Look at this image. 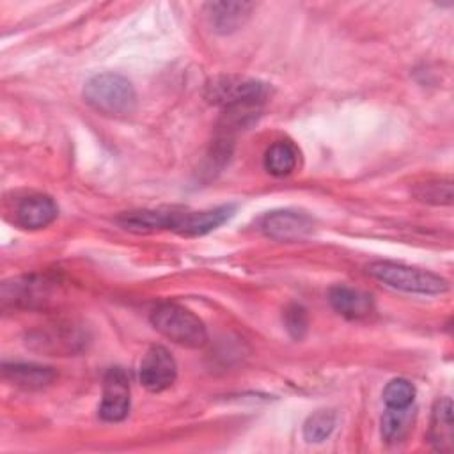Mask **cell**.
<instances>
[{
	"label": "cell",
	"instance_id": "cell-16",
	"mask_svg": "<svg viewBox=\"0 0 454 454\" xmlns=\"http://www.w3.org/2000/svg\"><path fill=\"white\" fill-rule=\"evenodd\" d=\"M252 4L245 2H215L207 4L209 9V20L215 30L229 34L232 30H238L245 20L250 16Z\"/></svg>",
	"mask_w": 454,
	"mask_h": 454
},
{
	"label": "cell",
	"instance_id": "cell-14",
	"mask_svg": "<svg viewBox=\"0 0 454 454\" xmlns=\"http://www.w3.org/2000/svg\"><path fill=\"white\" fill-rule=\"evenodd\" d=\"M429 442L440 452H450L454 443V426H452V403L449 397L438 399L433 406Z\"/></svg>",
	"mask_w": 454,
	"mask_h": 454
},
{
	"label": "cell",
	"instance_id": "cell-13",
	"mask_svg": "<svg viewBox=\"0 0 454 454\" xmlns=\"http://www.w3.org/2000/svg\"><path fill=\"white\" fill-rule=\"evenodd\" d=\"M328 300L340 316L349 319H362L372 312V296L348 286H333Z\"/></svg>",
	"mask_w": 454,
	"mask_h": 454
},
{
	"label": "cell",
	"instance_id": "cell-20",
	"mask_svg": "<svg viewBox=\"0 0 454 454\" xmlns=\"http://www.w3.org/2000/svg\"><path fill=\"white\" fill-rule=\"evenodd\" d=\"M413 397H415V387L404 378H395L388 381L383 390V401L388 408L411 406Z\"/></svg>",
	"mask_w": 454,
	"mask_h": 454
},
{
	"label": "cell",
	"instance_id": "cell-9",
	"mask_svg": "<svg viewBox=\"0 0 454 454\" xmlns=\"http://www.w3.org/2000/svg\"><path fill=\"white\" fill-rule=\"evenodd\" d=\"M57 215H59V207L55 200L43 193H34L21 199L14 211L16 223L30 231L48 227L57 218Z\"/></svg>",
	"mask_w": 454,
	"mask_h": 454
},
{
	"label": "cell",
	"instance_id": "cell-3",
	"mask_svg": "<svg viewBox=\"0 0 454 454\" xmlns=\"http://www.w3.org/2000/svg\"><path fill=\"white\" fill-rule=\"evenodd\" d=\"M367 271L385 286L415 294H442L449 289L445 278L436 273L406 266L401 262L376 261L367 266Z\"/></svg>",
	"mask_w": 454,
	"mask_h": 454
},
{
	"label": "cell",
	"instance_id": "cell-10",
	"mask_svg": "<svg viewBox=\"0 0 454 454\" xmlns=\"http://www.w3.org/2000/svg\"><path fill=\"white\" fill-rule=\"evenodd\" d=\"M232 215L231 206H220L202 211H177L174 232L183 236H202L220 227Z\"/></svg>",
	"mask_w": 454,
	"mask_h": 454
},
{
	"label": "cell",
	"instance_id": "cell-2",
	"mask_svg": "<svg viewBox=\"0 0 454 454\" xmlns=\"http://www.w3.org/2000/svg\"><path fill=\"white\" fill-rule=\"evenodd\" d=\"M153 326L168 340L184 348H200L207 340L204 323L186 307L177 303H160L151 312Z\"/></svg>",
	"mask_w": 454,
	"mask_h": 454
},
{
	"label": "cell",
	"instance_id": "cell-19",
	"mask_svg": "<svg viewBox=\"0 0 454 454\" xmlns=\"http://www.w3.org/2000/svg\"><path fill=\"white\" fill-rule=\"evenodd\" d=\"M335 427V411L317 410L303 424V436L307 442L319 443L330 436Z\"/></svg>",
	"mask_w": 454,
	"mask_h": 454
},
{
	"label": "cell",
	"instance_id": "cell-1",
	"mask_svg": "<svg viewBox=\"0 0 454 454\" xmlns=\"http://www.w3.org/2000/svg\"><path fill=\"white\" fill-rule=\"evenodd\" d=\"M83 98L96 112L110 117L129 115L137 105L131 82L115 73L94 74L83 87Z\"/></svg>",
	"mask_w": 454,
	"mask_h": 454
},
{
	"label": "cell",
	"instance_id": "cell-22",
	"mask_svg": "<svg viewBox=\"0 0 454 454\" xmlns=\"http://www.w3.org/2000/svg\"><path fill=\"white\" fill-rule=\"evenodd\" d=\"M284 325L286 330L289 332V335L293 339H301L307 333V326H309V317H307V310L301 305H289L284 310Z\"/></svg>",
	"mask_w": 454,
	"mask_h": 454
},
{
	"label": "cell",
	"instance_id": "cell-21",
	"mask_svg": "<svg viewBox=\"0 0 454 454\" xmlns=\"http://www.w3.org/2000/svg\"><path fill=\"white\" fill-rule=\"evenodd\" d=\"M415 195L429 204H450L452 202V184L450 181H427L419 184Z\"/></svg>",
	"mask_w": 454,
	"mask_h": 454
},
{
	"label": "cell",
	"instance_id": "cell-7",
	"mask_svg": "<svg viewBox=\"0 0 454 454\" xmlns=\"http://www.w3.org/2000/svg\"><path fill=\"white\" fill-rule=\"evenodd\" d=\"M129 411V380L121 367H112L103 378V397L99 417L106 422H119Z\"/></svg>",
	"mask_w": 454,
	"mask_h": 454
},
{
	"label": "cell",
	"instance_id": "cell-4",
	"mask_svg": "<svg viewBox=\"0 0 454 454\" xmlns=\"http://www.w3.org/2000/svg\"><path fill=\"white\" fill-rule=\"evenodd\" d=\"M85 332L74 323L57 321L30 332L28 344L48 355H69L80 351L85 346Z\"/></svg>",
	"mask_w": 454,
	"mask_h": 454
},
{
	"label": "cell",
	"instance_id": "cell-15",
	"mask_svg": "<svg viewBox=\"0 0 454 454\" xmlns=\"http://www.w3.org/2000/svg\"><path fill=\"white\" fill-rule=\"evenodd\" d=\"M4 378L14 383L16 387L35 390L48 387L57 378V372L51 367L35 365V364H5Z\"/></svg>",
	"mask_w": 454,
	"mask_h": 454
},
{
	"label": "cell",
	"instance_id": "cell-12",
	"mask_svg": "<svg viewBox=\"0 0 454 454\" xmlns=\"http://www.w3.org/2000/svg\"><path fill=\"white\" fill-rule=\"evenodd\" d=\"M50 291H51V282H48L46 278L25 277V278L12 280V284L5 282L2 289V298H4V303L11 301L12 305L32 307L48 300Z\"/></svg>",
	"mask_w": 454,
	"mask_h": 454
},
{
	"label": "cell",
	"instance_id": "cell-6",
	"mask_svg": "<svg viewBox=\"0 0 454 454\" xmlns=\"http://www.w3.org/2000/svg\"><path fill=\"white\" fill-rule=\"evenodd\" d=\"M138 376H140V383L147 390L161 392L168 388L177 376L176 360L167 348L153 346L145 351V355L140 360Z\"/></svg>",
	"mask_w": 454,
	"mask_h": 454
},
{
	"label": "cell",
	"instance_id": "cell-5",
	"mask_svg": "<svg viewBox=\"0 0 454 454\" xmlns=\"http://www.w3.org/2000/svg\"><path fill=\"white\" fill-rule=\"evenodd\" d=\"M266 96L264 83L250 78L222 76L207 85V98L223 106H248L259 103Z\"/></svg>",
	"mask_w": 454,
	"mask_h": 454
},
{
	"label": "cell",
	"instance_id": "cell-8",
	"mask_svg": "<svg viewBox=\"0 0 454 454\" xmlns=\"http://www.w3.org/2000/svg\"><path fill=\"white\" fill-rule=\"evenodd\" d=\"M314 222L309 215L291 209L271 211L261 220L262 232L277 241H298L312 232Z\"/></svg>",
	"mask_w": 454,
	"mask_h": 454
},
{
	"label": "cell",
	"instance_id": "cell-18",
	"mask_svg": "<svg viewBox=\"0 0 454 454\" xmlns=\"http://www.w3.org/2000/svg\"><path fill=\"white\" fill-rule=\"evenodd\" d=\"M413 422V413L410 406L406 408H388L381 417V434L385 442L394 443L406 436Z\"/></svg>",
	"mask_w": 454,
	"mask_h": 454
},
{
	"label": "cell",
	"instance_id": "cell-11",
	"mask_svg": "<svg viewBox=\"0 0 454 454\" xmlns=\"http://www.w3.org/2000/svg\"><path fill=\"white\" fill-rule=\"evenodd\" d=\"M176 209H135L117 218V223L135 234H149L156 231H172L176 223Z\"/></svg>",
	"mask_w": 454,
	"mask_h": 454
},
{
	"label": "cell",
	"instance_id": "cell-17",
	"mask_svg": "<svg viewBox=\"0 0 454 454\" xmlns=\"http://www.w3.org/2000/svg\"><path fill=\"white\" fill-rule=\"evenodd\" d=\"M298 163V153L293 144L278 140L271 144L264 154V168L277 177L289 176Z\"/></svg>",
	"mask_w": 454,
	"mask_h": 454
}]
</instances>
